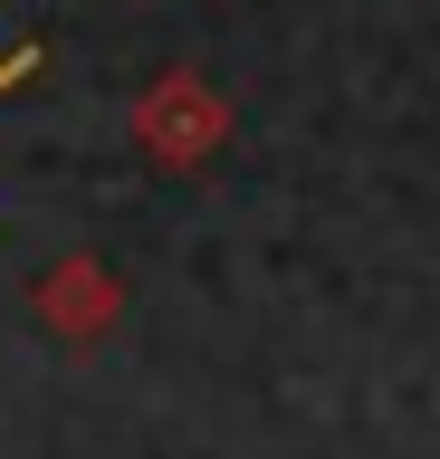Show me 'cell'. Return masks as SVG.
<instances>
[{
	"instance_id": "3957f363",
	"label": "cell",
	"mask_w": 440,
	"mask_h": 459,
	"mask_svg": "<svg viewBox=\"0 0 440 459\" xmlns=\"http://www.w3.org/2000/svg\"><path fill=\"white\" fill-rule=\"evenodd\" d=\"M20 77H39V48H10V57H0V96H10Z\"/></svg>"
},
{
	"instance_id": "7a4b0ae2",
	"label": "cell",
	"mask_w": 440,
	"mask_h": 459,
	"mask_svg": "<svg viewBox=\"0 0 440 459\" xmlns=\"http://www.w3.org/2000/svg\"><path fill=\"white\" fill-rule=\"evenodd\" d=\"M202 134H211V106L192 96V86H173L163 106H144V143L163 153V163H202Z\"/></svg>"
},
{
	"instance_id": "6da1fadb",
	"label": "cell",
	"mask_w": 440,
	"mask_h": 459,
	"mask_svg": "<svg viewBox=\"0 0 440 459\" xmlns=\"http://www.w3.org/2000/svg\"><path fill=\"white\" fill-rule=\"evenodd\" d=\"M39 307L58 335H106V316H116V287L96 278V268H58V278L39 287Z\"/></svg>"
}]
</instances>
